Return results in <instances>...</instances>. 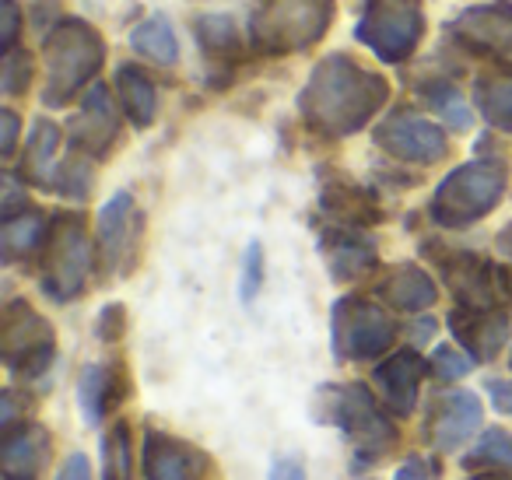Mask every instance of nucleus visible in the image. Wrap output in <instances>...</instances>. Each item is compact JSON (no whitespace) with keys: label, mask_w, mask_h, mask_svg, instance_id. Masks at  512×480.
I'll list each match as a JSON object with an SVG mask.
<instances>
[{"label":"nucleus","mask_w":512,"mask_h":480,"mask_svg":"<svg viewBox=\"0 0 512 480\" xmlns=\"http://www.w3.org/2000/svg\"><path fill=\"white\" fill-rule=\"evenodd\" d=\"M334 0H264L253 15L249 36L264 53H302L330 29Z\"/></svg>","instance_id":"nucleus-5"},{"label":"nucleus","mask_w":512,"mask_h":480,"mask_svg":"<svg viewBox=\"0 0 512 480\" xmlns=\"http://www.w3.org/2000/svg\"><path fill=\"white\" fill-rule=\"evenodd\" d=\"M428 102H432V106L439 109L442 116H446L449 127H467V123H470L467 106H463V99L453 92V88H439V92L428 95Z\"/></svg>","instance_id":"nucleus-35"},{"label":"nucleus","mask_w":512,"mask_h":480,"mask_svg":"<svg viewBox=\"0 0 512 480\" xmlns=\"http://www.w3.org/2000/svg\"><path fill=\"white\" fill-rule=\"evenodd\" d=\"M57 148H60V127L50 120L32 123L29 144H25L22 176L36 186H53L57 179Z\"/></svg>","instance_id":"nucleus-25"},{"label":"nucleus","mask_w":512,"mask_h":480,"mask_svg":"<svg viewBox=\"0 0 512 480\" xmlns=\"http://www.w3.org/2000/svg\"><path fill=\"white\" fill-rule=\"evenodd\" d=\"M313 417L320 424L337 428L355 449V466H372L397 445L393 417L383 414L376 396L358 382L348 386H320L313 396Z\"/></svg>","instance_id":"nucleus-2"},{"label":"nucleus","mask_w":512,"mask_h":480,"mask_svg":"<svg viewBox=\"0 0 512 480\" xmlns=\"http://www.w3.org/2000/svg\"><path fill=\"white\" fill-rule=\"evenodd\" d=\"M0 358L22 379H39L57 358V333L50 319L32 309L25 298L8 302L0 316Z\"/></svg>","instance_id":"nucleus-8"},{"label":"nucleus","mask_w":512,"mask_h":480,"mask_svg":"<svg viewBox=\"0 0 512 480\" xmlns=\"http://www.w3.org/2000/svg\"><path fill=\"white\" fill-rule=\"evenodd\" d=\"M425 36L421 0H365L358 39L386 64H400L418 50Z\"/></svg>","instance_id":"nucleus-9"},{"label":"nucleus","mask_w":512,"mask_h":480,"mask_svg":"<svg viewBox=\"0 0 512 480\" xmlns=\"http://www.w3.org/2000/svg\"><path fill=\"white\" fill-rule=\"evenodd\" d=\"M467 470H505L512 473V431L505 428H488L477 445L463 459Z\"/></svg>","instance_id":"nucleus-28"},{"label":"nucleus","mask_w":512,"mask_h":480,"mask_svg":"<svg viewBox=\"0 0 512 480\" xmlns=\"http://www.w3.org/2000/svg\"><path fill=\"white\" fill-rule=\"evenodd\" d=\"M425 372H428V365L418 351H393L386 361H379L376 372H372V379H376V386H379V393H383L390 414H397V417L414 414Z\"/></svg>","instance_id":"nucleus-19"},{"label":"nucleus","mask_w":512,"mask_h":480,"mask_svg":"<svg viewBox=\"0 0 512 480\" xmlns=\"http://www.w3.org/2000/svg\"><path fill=\"white\" fill-rule=\"evenodd\" d=\"M116 130H120V123H116L113 102H109L106 88H95V92L85 99V106H81V113L74 116V123H71L74 148L85 151V155L102 158L109 148H113Z\"/></svg>","instance_id":"nucleus-21"},{"label":"nucleus","mask_w":512,"mask_h":480,"mask_svg":"<svg viewBox=\"0 0 512 480\" xmlns=\"http://www.w3.org/2000/svg\"><path fill=\"white\" fill-rule=\"evenodd\" d=\"M260 284H264V242H249L246 256H242V277H239V298L242 305H249L260 295Z\"/></svg>","instance_id":"nucleus-32"},{"label":"nucleus","mask_w":512,"mask_h":480,"mask_svg":"<svg viewBox=\"0 0 512 480\" xmlns=\"http://www.w3.org/2000/svg\"><path fill=\"white\" fill-rule=\"evenodd\" d=\"M99 260L92 235L78 214H60L50 225L43 249V288L53 302H74L88 288V277Z\"/></svg>","instance_id":"nucleus-6"},{"label":"nucleus","mask_w":512,"mask_h":480,"mask_svg":"<svg viewBox=\"0 0 512 480\" xmlns=\"http://www.w3.org/2000/svg\"><path fill=\"white\" fill-rule=\"evenodd\" d=\"M481 417H484V410H481L477 393H470V389H453V393L435 400L425 435L439 452H456L460 445H467L470 438L477 435Z\"/></svg>","instance_id":"nucleus-14"},{"label":"nucleus","mask_w":512,"mask_h":480,"mask_svg":"<svg viewBox=\"0 0 512 480\" xmlns=\"http://www.w3.org/2000/svg\"><path fill=\"white\" fill-rule=\"evenodd\" d=\"M397 340V323L379 302L358 295H344L330 309V344L341 361L383 358Z\"/></svg>","instance_id":"nucleus-7"},{"label":"nucleus","mask_w":512,"mask_h":480,"mask_svg":"<svg viewBox=\"0 0 512 480\" xmlns=\"http://www.w3.org/2000/svg\"><path fill=\"white\" fill-rule=\"evenodd\" d=\"M116 102L134 127H151L158 116V92L141 67L127 64L116 71Z\"/></svg>","instance_id":"nucleus-24"},{"label":"nucleus","mask_w":512,"mask_h":480,"mask_svg":"<svg viewBox=\"0 0 512 480\" xmlns=\"http://www.w3.org/2000/svg\"><path fill=\"white\" fill-rule=\"evenodd\" d=\"M449 330H453L456 344L474 361H491L498 358V351L509 340L512 316L505 309H467V305H456L449 312Z\"/></svg>","instance_id":"nucleus-17"},{"label":"nucleus","mask_w":512,"mask_h":480,"mask_svg":"<svg viewBox=\"0 0 512 480\" xmlns=\"http://www.w3.org/2000/svg\"><path fill=\"white\" fill-rule=\"evenodd\" d=\"M477 361L470 358L467 351H456V347H439V351L432 354V372L439 375V379H446V382H453V379H463V375L474 368Z\"/></svg>","instance_id":"nucleus-34"},{"label":"nucleus","mask_w":512,"mask_h":480,"mask_svg":"<svg viewBox=\"0 0 512 480\" xmlns=\"http://www.w3.org/2000/svg\"><path fill=\"white\" fill-rule=\"evenodd\" d=\"M271 480H309V477H306V466L295 456H278L271 463Z\"/></svg>","instance_id":"nucleus-42"},{"label":"nucleus","mask_w":512,"mask_h":480,"mask_svg":"<svg viewBox=\"0 0 512 480\" xmlns=\"http://www.w3.org/2000/svg\"><path fill=\"white\" fill-rule=\"evenodd\" d=\"M453 36L512 71V4H481L453 22Z\"/></svg>","instance_id":"nucleus-15"},{"label":"nucleus","mask_w":512,"mask_h":480,"mask_svg":"<svg viewBox=\"0 0 512 480\" xmlns=\"http://www.w3.org/2000/svg\"><path fill=\"white\" fill-rule=\"evenodd\" d=\"M18 130H22V120H18L11 109H4V113H0V155H4V158L15 155Z\"/></svg>","instance_id":"nucleus-39"},{"label":"nucleus","mask_w":512,"mask_h":480,"mask_svg":"<svg viewBox=\"0 0 512 480\" xmlns=\"http://www.w3.org/2000/svg\"><path fill=\"white\" fill-rule=\"evenodd\" d=\"M376 144L390 158H397V162H411V165L439 162L449 148L442 127H435L432 120H425V116H418V113H407V109H400V113L386 116V120L379 123Z\"/></svg>","instance_id":"nucleus-12"},{"label":"nucleus","mask_w":512,"mask_h":480,"mask_svg":"<svg viewBox=\"0 0 512 480\" xmlns=\"http://www.w3.org/2000/svg\"><path fill=\"white\" fill-rule=\"evenodd\" d=\"M18 29H22V11H18L15 0H0V50L11 53L15 50Z\"/></svg>","instance_id":"nucleus-37"},{"label":"nucleus","mask_w":512,"mask_h":480,"mask_svg":"<svg viewBox=\"0 0 512 480\" xmlns=\"http://www.w3.org/2000/svg\"><path fill=\"white\" fill-rule=\"evenodd\" d=\"M393 480H435V473H432V466H428V459L411 456L407 463H400V470L393 473Z\"/></svg>","instance_id":"nucleus-43"},{"label":"nucleus","mask_w":512,"mask_h":480,"mask_svg":"<svg viewBox=\"0 0 512 480\" xmlns=\"http://www.w3.org/2000/svg\"><path fill=\"white\" fill-rule=\"evenodd\" d=\"M495 242H498V253H502L505 260L512 263V221L502 228V232H498V239H495Z\"/></svg>","instance_id":"nucleus-44"},{"label":"nucleus","mask_w":512,"mask_h":480,"mask_svg":"<svg viewBox=\"0 0 512 480\" xmlns=\"http://www.w3.org/2000/svg\"><path fill=\"white\" fill-rule=\"evenodd\" d=\"M390 99V85L376 71H365L351 57H327L316 64L299 95L302 120L327 137H351Z\"/></svg>","instance_id":"nucleus-1"},{"label":"nucleus","mask_w":512,"mask_h":480,"mask_svg":"<svg viewBox=\"0 0 512 480\" xmlns=\"http://www.w3.org/2000/svg\"><path fill=\"white\" fill-rule=\"evenodd\" d=\"M193 32H197V43L204 46V57L211 60L214 67H221L225 74H228V67L242 60V36L232 25V18L204 15Z\"/></svg>","instance_id":"nucleus-26"},{"label":"nucleus","mask_w":512,"mask_h":480,"mask_svg":"<svg viewBox=\"0 0 512 480\" xmlns=\"http://www.w3.org/2000/svg\"><path fill=\"white\" fill-rule=\"evenodd\" d=\"M488 396L498 414L512 417V379H488Z\"/></svg>","instance_id":"nucleus-41"},{"label":"nucleus","mask_w":512,"mask_h":480,"mask_svg":"<svg viewBox=\"0 0 512 480\" xmlns=\"http://www.w3.org/2000/svg\"><path fill=\"white\" fill-rule=\"evenodd\" d=\"M141 235H144V211L137 207L134 193L120 190L106 200V207L99 211V267L106 274L127 277L141 253Z\"/></svg>","instance_id":"nucleus-11"},{"label":"nucleus","mask_w":512,"mask_h":480,"mask_svg":"<svg viewBox=\"0 0 512 480\" xmlns=\"http://www.w3.org/2000/svg\"><path fill=\"white\" fill-rule=\"evenodd\" d=\"M57 480H92V463L85 452H71L67 463L57 470Z\"/></svg>","instance_id":"nucleus-40"},{"label":"nucleus","mask_w":512,"mask_h":480,"mask_svg":"<svg viewBox=\"0 0 512 480\" xmlns=\"http://www.w3.org/2000/svg\"><path fill=\"white\" fill-rule=\"evenodd\" d=\"M53 186H57L60 193H67V197L74 200H85L88 193H92V169H88L85 162H67L57 169V179H53Z\"/></svg>","instance_id":"nucleus-33"},{"label":"nucleus","mask_w":512,"mask_h":480,"mask_svg":"<svg viewBox=\"0 0 512 480\" xmlns=\"http://www.w3.org/2000/svg\"><path fill=\"white\" fill-rule=\"evenodd\" d=\"M130 43H134L137 53H144V57H151L155 64H176L179 60V50H176V36H172L169 22L165 18H148V22H141L134 32H130Z\"/></svg>","instance_id":"nucleus-30"},{"label":"nucleus","mask_w":512,"mask_h":480,"mask_svg":"<svg viewBox=\"0 0 512 480\" xmlns=\"http://www.w3.org/2000/svg\"><path fill=\"white\" fill-rule=\"evenodd\" d=\"M123 330H127V309L123 305H106L99 312V337L106 344H113V340L123 337Z\"/></svg>","instance_id":"nucleus-38"},{"label":"nucleus","mask_w":512,"mask_h":480,"mask_svg":"<svg viewBox=\"0 0 512 480\" xmlns=\"http://www.w3.org/2000/svg\"><path fill=\"white\" fill-rule=\"evenodd\" d=\"M50 456V431L25 417L22 424L4 431V442H0V480H39Z\"/></svg>","instance_id":"nucleus-16"},{"label":"nucleus","mask_w":512,"mask_h":480,"mask_svg":"<svg viewBox=\"0 0 512 480\" xmlns=\"http://www.w3.org/2000/svg\"><path fill=\"white\" fill-rule=\"evenodd\" d=\"M46 239H50V221L36 207H22V211L8 214L4 225H0V253H4L8 263L29 260V256L43 253Z\"/></svg>","instance_id":"nucleus-22"},{"label":"nucleus","mask_w":512,"mask_h":480,"mask_svg":"<svg viewBox=\"0 0 512 480\" xmlns=\"http://www.w3.org/2000/svg\"><path fill=\"white\" fill-rule=\"evenodd\" d=\"M379 295L397 312H421L439 302V288H435L432 274H425V270L414 267V263H400V267L379 284Z\"/></svg>","instance_id":"nucleus-23"},{"label":"nucleus","mask_w":512,"mask_h":480,"mask_svg":"<svg viewBox=\"0 0 512 480\" xmlns=\"http://www.w3.org/2000/svg\"><path fill=\"white\" fill-rule=\"evenodd\" d=\"M113 368L106 365H85L78 375V410H81V421L88 428H99L102 417H106L109 403H116L120 396L113 393Z\"/></svg>","instance_id":"nucleus-27"},{"label":"nucleus","mask_w":512,"mask_h":480,"mask_svg":"<svg viewBox=\"0 0 512 480\" xmlns=\"http://www.w3.org/2000/svg\"><path fill=\"white\" fill-rule=\"evenodd\" d=\"M102 480H134V438L127 421H116L102 442Z\"/></svg>","instance_id":"nucleus-29"},{"label":"nucleus","mask_w":512,"mask_h":480,"mask_svg":"<svg viewBox=\"0 0 512 480\" xmlns=\"http://www.w3.org/2000/svg\"><path fill=\"white\" fill-rule=\"evenodd\" d=\"M320 207L337 225L348 228H369L383 221V207H379V200L365 186L351 183L344 176H327V172H323L320 183Z\"/></svg>","instance_id":"nucleus-20"},{"label":"nucleus","mask_w":512,"mask_h":480,"mask_svg":"<svg viewBox=\"0 0 512 480\" xmlns=\"http://www.w3.org/2000/svg\"><path fill=\"white\" fill-rule=\"evenodd\" d=\"M470 480H512V473H505V470H481L477 477H470Z\"/></svg>","instance_id":"nucleus-45"},{"label":"nucleus","mask_w":512,"mask_h":480,"mask_svg":"<svg viewBox=\"0 0 512 480\" xmlns=\"http://www.w3.org/2000/svg\"><path fill=\"white\" fill-rule=\"evenodd\" d=\"M46 60V106H67L95 74L106 64V43L88 22L67 18L46 36L43 46Z\"/></svg>","instance_id":"nucleus-3"},{"label":"nucleus","mask_w":512,"mask_h":480,"mask_svg":"<svg viewBox=\"0 0 512 480\" xmlns=\"http://www.w3.org/2000/svg\"><path fill=\"white\" fill-rule=\"evenodd\" d=\"M29 74H32V60L22 57V53H4V92L8 95H18L25 92L29 85Z\"/></svg>","instance_id":"nucleus-36"},{"label":"nucleus","mask_w":512,"mask_h":480,"mask_svg":"<svg viewBox=\"0 0 512 480\" xmlns=\"http://www.w3.org/2000/svg\"><path fill=\"white\" fill-rule=\"evenodd\" d=\"M320 253L330 267V277L334 281H358L362 274L376 270L379 253H376V242L362 232V228H348V225H337L327 228L320 235Z\"/></svg>","instance_id":"nucleus-18"},{"label":"nucleus","mask_w":512,"mask_h":480,"mask_svg":"<svg viewBox=\"0 0 512 480\" xmlns=\"http://www.w3.org/2000/svg\"><path fill=\"white\" fill-rule=\"evenodd\" d=\"M477 109L495 130L512 134V78H488L477 85Z\"/></svg>","instance_id":"nucleus-31"},{"label":"nucleus","mask_w":512,"mask_h":480,"mask_svg":"<svg viewBox=\"0 0 512 480\" xmlns=\"http://www.w3.org/2000/svg\"><path fill=\"white\" fill-rule=\"evenodd\" d=\"M144 480H204L211 470V459L193 442H183L165 431H148L144 435Z\"/></svg>","instance_id":"nucleus-13"},{"label":"nucleus","mask_w":512,"mask_h":480,"mask_svg":"<svg viewBox=\"0 0 512 480\" xmlns=\"http://www.w3.org/2000/svg\"><path fill=\"white\" fill-rule=\"evenodd\" d=\"M439 270L453 291L456 305L467 309H512V270L477 253L439 256Z\"/></svg>","instance_id":"nucleus-10"},{"label":"nucleus","mask_w":512,"mask_h":480,"mask_svg":"<svg viewBox=\"0 0 512 480\" xmlns=\"http://www.w3.org/2000/svg\"><path fill=\"white\" fill-rule=\"evenodd\" d=\"M509 368H512V351H509Z\"/></svg>","instance_id":"nucleus-46"},{"label":"nucleus","mask_w":512,"mask_h":480,"mask_svg":"<svg viewBox=\"0 0 512 480\" xmlns=\"http://www.w3.org/2000/svg\"><path fill=\"white\" fill-rule=\"evenodd\" d=\"M505 179H509L505 165L488 162V158L460 165L432 193L428 214L442 228H470L498 207V200L505 197Z\"/></svg>","instance_id":"nucleus-4"}]
</instances>
